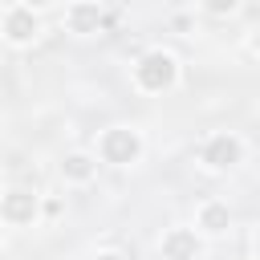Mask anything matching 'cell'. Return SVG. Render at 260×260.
<instances>
[{
    "instance_id": "1",
    "label": "cell",
    "mask_w": 260,
    "mask_h": 260,
    "mask_svg": "<svg viewBox=\"0 0 260 260\" xmlns=\"http://www.w3.org/2000/svg\"><path fill=\"white\" fill-rule=\"evenodd\" d=\"M134 89L142 93H171L179 85V57L171 49H146L134 65H130Z\"/></svg>"
},
{
    "instance_id": "2",
    "label": "cell",
    "mask_w": 260,
    "mask_h": 260,
    "mask_svg": "<svg viewBox=\"0 0 260 260\" xmlns=\"http://www.w3.org/2000/svg\"><path fill=\"white\" fill-rule=\"evenodd\" d=\"M142 150H146V138L134 126H110L98 134V146H93V154L110 167H134L142 158Z\"/></svg>"
},
{
    "instance_id": "3",
    "label": "cell",
    "mask_w": 260,
    "mask_h": 260,
    "mask_svg": "<svg viewBox=\"0 0 260 260\" xmlns=\"http://www.w3.org/2000/svg\"><path fill=\"white\" fill-rule=\"evenodd\" d=\"M199 162H203V171H215V175L236 171V167L244 162V138L232 134V130H215V134H207L203 146H199Z\"/></svg>"
},
{
    "instance_id": "4",
    "label": "cell",
    "mask_w": 260,
    "mask_h": 260,
    "mask_svg": "<svg viewBox=\"0 0 260 260\" xmlns=\"http://www.w3.org/2000/svg\"><path fill=\"white\" fill-rule=\"evenodd\" d=\"M45 215V199L28 187H8L4 199H0V219L8 228H32L37 219Z\"/></svg>"
},
{
    "instance_id": "5",
    "label": "cell",
    "mask_w": 260,
    "mask_h": 260,
    "mask_svg": "<svg viewBox=\"0 0 260 260\" xmlns=\"http://www.w3.org/2000/svg\"><path fill=\"white\" fill-rule=\"evenodd\" d=\"M203 244L207 236L199 228H187V223H175L158 236V256L162 260H199L203 256Z\"/></svg>"
},
{
    "instance_id": "6",
    "label": "cell",
    "mask_w": 260,
    "mask_h": 260,
    "mask_svg": "<svg viewBox=\"0 0 260 260\" xmlns=\"http://www.w3.org/2000/svg\"><path fill=\"white\" fill-rule=\"evenodd\" d=\"M41 37V12H32V8H24L20 0L4 12V41L12 45V49H24V45H32Z\"/></svg>"
},
{
    "instance_id": "7",
    "label": "cell",
    "mask_w": 260,
    "mask_h": 260,
    "mask_svg": "<svg viewBox=\"0 0 260 260\" xmlns=\"http://www.w3.org/2000/svg\"><path fill=\"white\" fill-rule=\"evenodd\" d=\"M102 24H106V12H102L98 0H73V4L65 8V28H69L73 37H98Z\"/></svg>"
},
{
    "instance_id": "8",
    "label": "cell",
    "mask_w": 260,
    "mask_h": 260,
    "mask_svg": "<svg viewBox=\"0 0 260 260\" xmlns=\"http://www.w3.org/2000/svg\"><path fill=\"white\" fill-rule=\"evenodd\" d=\"M98 154L93 150H65L61 154V162H57V171H61V179L65 183H73V187H85V183H93L98 179Z\"/></svg>"
},
{
    "instance_id": "9",
    "label": "cell",
    "mask_w": 260,
    "mask_h": 260,
    "mask_svg": "<svg viewBox=\"0 0 260 260\" xmlns=\"http://www.w3.org/2000/svg\"><path fill=\"white\" fill-rule=\"evenodd\" d=\"M195 228H199L207 240L228 236V232H232V207H228L223 199H207V203H199V207H195Z\"/></svg>"
},
{
    "instance_id": "10",
    "label": "cell",
    "mask_w": 260,
    "mask_h": 260,
    "mask_svg": "<svg viewBox=\"0 0 260 260\" xmlns=\"http://www.w3.org/2000/svg\"><path fill=\"white\" fill-rule=\"evenodd\" d=\"M199 4H203L207 16H232L240 8V0H199Z\"/></svg>"
},
{
    "instance_id": "11",
    "label": "cell",
    "mask_w": 260,
    "mask_h": 260,
    "mask_svg": "<svg viewBox=\"0 0 260 260\" xmlns=\"http://www.w3.org/2000/svg\"><path fill=\"white\" fill-rule=\"evenodd\" d=\"M89 260H130V256H126V252H118V248H98Z\"/></svg>"
},
{
    "instance_id": "12",
    "label": "cell",
    "mask_w": 260,
    "mask_h": 260,
    "mask_svg": "<svg viewBox=\"0 0 260 260\" xmlns=\"http://www.w3.org/2000/svg\"><path fill=\"white\" fill-rule=\"evenodd\" d=\"M248 53H252V57H260V24H256V28H248Z\"/></svg>"
},
{
    "instance_id": "13",
    "label": "cell",
    "mask_w": 260,
    "mask_h": 260,
    "mask_svg": "<svg viewBox=\"0 0 260 260\" xmlns=\"http://www.w3.org/2000/svg\"><path fill=\"white\" fill-rule=\"evenodd\" d=\"M20 4H24V8H32V12H45V8H53L57 0H20Z\"/></svg>"
},
{
    "instance_id": "14",
    "label": "cell",
    "mask_w": 260,
    "mask_h": 260,
    "mask_svg": "<svg viewBox=\"0 0 260 260\" xmlns=\"http://www.w3.org/2000/svg\"><path fill=\"white\" fill-rule=\"evenodd\" d=\"M57 211H61V203H57V199H45V215H49V219H53V215H57Z\"/></svg>"
},
{
    "instance_id": "15",
    "label": "cell",
    "mask_w": 260,
    "mask_h": 260,
    "mask_svg": "<svg viewBox=\"0 0 260 260\" xmlns=\"http://www.w3.org/2000/svg\"><path fill=\"white\" fill-rule=\"evenodd\" d=\"M256 260H260V232H256Z\"/></svg>"
}]
</instances>
